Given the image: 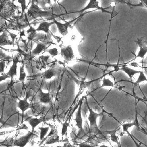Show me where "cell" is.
<instances>
[{
  "label": "cell",
  "mask_w": 147,
  "mask_h": 147,
  "mask_svg": "<svg viewBox=\"0 0 147 147\" xmlns=\"http://www.w3.org/2000/svg\"><path fill=\"white\" fill-rule=\"evenodd\" d=\"M85 102L86 103L87 108L88 109L89 111L88 120L89 124H90V127H89L90 134H96L100 135V136H104V134H102V131H101L99 129L97 123L98 118L101 117L103 115L104 112L98 113L94 111V110L91 109L90 107H89L88 102H87V98H85Z\"/></svg>",
  "instance_id": "cell-1"
},
{
  "label": "cell",
  "mask_w": 147,
  "mask_h": 147,
  "mask_svg": "<svg viewBox=\"0 0 147 147\" xmlns=\"http://www.w3.org/2000/svg\"><path fill=\"white\" fill-rule=\"evenodd\" d=\"M35 1H32V5L27 12V16L32 19H36L42 17H50L53 15L51 10H43L34 3Z\"/></svg>",
  "instance_id": "cell-2"
},
{
  "label": "cell",
  "mask_w": 147,
  "mask_h": 147,
  "mask_svg": "<svg viewBox=\"0 0 147 147\" xmlns=\"http://www.w3.org/2000/svg\"><path fill=\"white\" fill-rule=\"evenodd\" d=\"M82 103H83V98L80 100L79 107L76 114L75 118L74 119L76 123V126L79 129V132L77 134V136L78 137L80 138L83 137L86 134L83 127V119L82 116Z\"/></svg>",
  "instance_id": "cell-3"
},
{
  "label": "cell",
  "mask_w": 147,
  "mask_h": 147,
  "mask_svg": "<svg viewBox=\"0 0 147 147\" xmlns=\"http://www.w3.org/2000/svg\"><path fill=\"white\" fill-rule=\"evenodd\" d=\"M34 136L37 137L36 134L32 131H28V133L25 136L16 139L14 142V146L19 147H24L29 142L30 139L33 138Z\"/></svg>",
  "instance_id": "cell-4"
},
{
  "label": "cell",
  "mask_w": 147,
  "mask_h": 147,
  "mask_svg": "<svg viewBox=\"0 0 147 147\" xmlns=\"http://www.w3.org/2000/svg\"><path fill=\"white\" fill-rule=\"evenodd\" d=\"M121 125L122 126L123 128V134L125 132H127V134L130 136V138H131L132 140L134 141V143L136 144V147H143L140 145V144H138L137 143V142L134 140V136L130 134V132L129 131V129H130V127H132L133 126H136L139 129V127L138 122L137 120V113H136V119L134 122L131 123H123V124H121Z\"/></svg>",
  "instance_id": "cell-5"
},
{
  "label": "cell",
  "mask_w": 147,
  "mask_h": 147,
  "mask_svg": "<svg viewBox=\"0 0 147 147\" xmlns=\"http://www.w3.org/2000/svg\"><path fill=\"white\" fill-rule=\"evenodd\" d=\"M53 22L57 26L59 33L63 36H66L68 34L69 28L71 26V24L72 22L75 21L76 19H74V20H71L70 21L66 22L64 23H62L61 22L57 21V20H55L54 18H53Z\"/></svg>",
  "instance_id": "cell-6"
},
{
  "label": "cell",
  "mask_w": 147,
  "mask_h": 147,
  "mask_svg": "<svg viewBox=\"0 0 147 147\" xmlns=\"http://www.w3.org/2000/svg\"><path fill=\"white\" fill-rule=\"evenodd\" d=\"M136 43L139 45L140 48L138 53L136 55V57L133 59V60H136L137 57H140L141 59H144V56L147 53V44L146 41L143 40V38L137 39V41H136Z\"/></svg>",
  "instance_id": "cell-7"
},
{
  "label": "cell",
  "mask_w": 147,
  "mask_h": 147,
  "mask_svg": "<svg viewBox=\"0 0 147 147\" xmlns=\"http://www.w3.org/2000/svg\"><path fill=\"white\" fill-rule=\"evenodd\" d=\"M60 54L64 59L68 61H72L75 58V54L72 46L68 45L61 48Z\"/></svg>",
  "instance_id": "cell-8"
},
{
  "label": "cell",
  "mask_w": 147,
  "mask_h": 147,
  "mask_svg": "<svg viewBox=\"0 0 147 147\" xmlns=\"http://www.w3.org/2000/svg\"><path fill=\"white\" fill-rule=\"evenodd\" d=\"M91 9H98V10H100L103 13H111V12L105 10L106 9H104L102 7H100L99 5V2L98 1L96 0H90L88 4L86 5L84 9H82V10H80L79 11L77 12L78 13H83L86 10H88Z\"/></svg>",
  "instance_id": "cell-9"
},
{
  "label": "cell",
  "mask_w": 147,
  "mask_h": 147,
  "mask_svg": "<svg viewBox=\"0 0 147 147\" xmlns=\"http://www.w3.org/2000/svg\"><path fill=\"white\" fill-rule=\"evenodd\" d=\"M28 95L26 96L25 98L23 100H20L19 99V102L18 104V107L20 109V110H21L22 113V122L21 124H23L24 120V114L26 111L31 107L30 104L28 102Z\"/></svg>",
  "instance_id": "cell-10"
},
{
  "label": "cell",
  "mask_w": 147,
  "mask_h": 147,
  "mask_svg": "<svg viewBox=\"0 0 147 147\" xmlns=\"http://www.w3.org/2000/svg\"><path fill=\"white\" fill-rule=\"evenodd\" d=\"M39 99L40 102L43 104H52V98L49 92L44 93L41 89H39Z\"/></svg>",
  "instance_id": "cell-11"
},
{
  "label": "cell",
  "mask_w": 147,
  "mask_h": 147,
  "mask_svg": "<svg viewBox=\"0 0 147 147\" xmlns=\"http://www.w3.org/2000/svg\"><path fill=\"white\" fill-rule=\"evenodd\" d=\"M120 129V127H119L118 128L114 130H105L104 131L102 132V134H108V135H110V138L111 140L113 142H115V143L118 145L119 147H121V144L119 142V138H118V136H116V133L118 130Z\"/></svg>",
  "instance_id": "cell-12"
},
{
  "label": "cell",
  "mask_w": 147,
  "mask_h": 147,
  "mask_svg": "<svg viewBox=\"0 0 147 147\" xmlns=\"http://www.w3.org/2000/svg\"><path fill=\"white\" fill-rule=\"evenodd\" d=\"M12 59H13V64L11 67H10L9 72L7 73L9 77L11 78L12 79L15 76H17V64L19 62H20V61L19 60L18 58L17 57L16 55H15L14 57H13Z\"/></svg>",
  "instance_id": "cell-13"
},
{
  "label": "cell",
  "mask_w": 147,
  "mask_h": 147,
  "mask_svg": "<svg viewBox=\"0 0 147 147\" xmlns=\"http://www.w3.org/2000/svg\"><path fill=\"white\" fill-rule=\"evenodd\" d=\"M54 24L55 23L54 22H48L47 21H43L39 24L38 27L36 29V30L37 32L42 31L45 32L46 34H49V28L51 26L54 25Z\"/></svg>",
  "instance_id": "cell-14"
},
{
  "label": "cell",
  "mask_w": 147,
  "mask_h": 147,
  "mask_svg": "<svg viewBox=\"0 0 147 147\" xmlns=\"http://www.w3.org/2000/svg\"><path fill=\"white\" fill-rule=\"evenodd\" d=\"M13 45L12 41L9 39V36L7 32H4L2 35H0V46H4L6 45Z\"/></svg>",
  "instance_id": "cell-15"
},
{
  "label": "cell",
  "mask_w": 147,
  "mask_h": 147,
  "mask_svg": "<svg viewBox=\"0 0 147 147\" xmlns=\"http://www.w3.org/2000/svg\"><path fill=\"white\" fill-rule=\"evenodd\" d=\"M43 122V120H42V119H38L37 118H31L30 119H28V124L32 127V132H34L35 127Z\"/></svg>",
  "instance_id": "cell-16"
},
{
  "label": "cell",
  "mask_w": 147,
  "mask_h": 147,
  "mask_svg": "<svg viewBox=\"0 0 147 147\" xmlns=\"http://www.w3.org/2000/svg\"><path fill=\"white\" fill-rule=\"evenodd\" d=\"M119 70L123 71L127 74V75L129 76V78L131 79V80H132V77L134 75L139 73V72H140L139 71L135 70L132 69L130 68L129 67L125 66H123L122 68L120 69Z\"/></svg>",
  "instance_id": "cell-17"
},
{
  "label": "cell",
  "mask_w": 147,
  "mask_h": 147,
  "mask_svg": "<svg viewBox=\"0 0 147 147\" xmlns=\"http://www.w3.org/2000/svg\"><path fill=\"white\" fill-rule=\"evenodd\" d=\"M36 47L32 52V55H38L41 53L46 48V45L42 43L36 42Z\"/></svg>",
  "instance_id": "cell-18"
},
{
  "label": "cell",
  "mask_w": 147,
  "mask_h": 147,
  "mask_svg": "<svg viewBox=\"0 0 147 147\" xmlns=\"http://www.w3.org/2000/svg\"><path fill=\"white\" fill-rule=\"evenodd\" d=\"M36 32V30H35V28L30 26V28L27 31V34H28V36L27 37L28 40V44L29 43V42H32V40L34 38V37H36L37 34Z\"/></svg>",
  "instance_id": "cell-19"
},
{
  "label": "cell",
  "mask_w": 147,
  "mask_h": 147,
  "mask_svg": "<svg viewBox=\"0 0 147 147\" xmlns=\"http://www.w3.org/2000/svg\"><path fill=\"white\" fill-rule=\"evenodd\" d=\"M57 71L55 69L50 68L47 70L44 74V77L46 80H49L57 75Z\"/></svg>",
  "instance_id": "cell-20"
},
{
  "label": "cell",
  "mask_w": 147,
  "mask_h": 147,
  "mask_svg": "<svg viewBox=\"0 0 147 147\" xmlns=\"http://www.w3.org/2000/svg\"><path fill=\"white\" fill-rule=\"evenodd\" d=\"M70 123V120H66L65 122L62 124V129H61V136H64L67 134L68 129Z\"/></svg>",
  "instance_id": "cell-21"
},
{
  "label": "cell",
  "mask_w": 147,
  "mask_h": 147,
  "mask_svg": "<svg viewBox=\"0 0 147 147\" xmlns=\"http://www.w3.org/2000/svg\"><path fill=\"white\" fill-rule=\"evenodd\" d=\"M105 86H109V87H115L114 86L113 82H111L109 79H107L104 78L102 80V84L99 88H101Z\"/></svg>",
  "instance_id": "cell-22"
},
{
  "label": "cell",
  "mask_w": 147,
  "mask_h": 147,
  "mask_svg": "<svg viewBox=\"0 0 147 147\" xmlns=\"http://www.w3.org/2000/svg\"><path fill=\"white\" fill-rule=\"evenodd\" d=\"M47 139L48 140H46L45 142V145H48V144H54L55 143L59 142V136H52L48 137Z\"/></svg>",
  "instance_id": "cell-23"
},
{
  "label": "cell",
  "mask_w": 147,
  "mask_h": 147,
  "mask_svg": "<svg viewBox=\"0 0 147 147\" xmlns=\"http://www.w3.org/2000/svg\"><path fill=\"white\" fill-rule=\"evenodd\" d=\"M39 129L40 130V140L42 141L45 138V136H46L47 133L48 132L49 130V127H39Z\"/></svg>",
  "instance_id": "cell-24"
},
{
  "label": "cell",
  "mask_w": 147,
  "mask_h": 147,
  "mask_svg": "<svg viewBox=\"0 0 147 147\" xmlns=\"http://www.w3.org/2000/svg\"><path fill=\"white\" fill-rule=\"evenodd\" d=\"M147 78L146 77L145 74L143 71H140L139 72V76L138 78L137 79L136 82L133 83L134 85H138V84H140L142 82L144 81H147Z\"/></svg>",
  "instance_id": "cell-25"
},
{
  "label": "cell",
  "mask_w": 147,
  "mask_h": 147,
  "mask_svg": "<svg viewBox=\"0 0 147 147\" xmlns=\"http://www.w3.org/2000/svg\"><path fill=\"white\" fill-rule=\"evenodd\" d=\"M24 65L23 64V65L21 66L20 68V75H19V80L20 82H21L23 84L24 82L26 77V74L24 71Z\"/></svg>",
  "instance_id": "cell-26"
},
{
  "label": "cell",
  "mask_w": 147,
  "mask_h": 147,
  "mask_svg": "<svg viewBox=\"0 0 147 147\" xmlns=\"http://www.w3.org/2000/svg\"><path fill=\"white\" fill-rule=\"evenodd\" d=\"M46 52L49 53V54H50V55H52L53 57H55L59 54V51H58V49L57 48L50 49L46 51Z\"/></svg>",
  "instance_id": "cell-27"
},
{
  "label": "cell",
  "mask_w": 147,
  "mask_h": 147,
  "mask_svg": "<svg viewBox=\"0 0 147 147\" xmlns=\"http://www.w3.org/2000/svg\"><path fill=\"white\" fill-rule=\"evenodd\" d=\"M18 2H19V3L21 4V7H22V14L21 15L24 16V13H25V10L27 9V7L26 4V1L25 0H19Z\"/></svg>",
  "instance_id": "cell-28"
},
{
  "label": "cell",
  "mask_w": 147,
  "mask_h": 147,
  "mask_svg": "<svg viewBox=\"0 0 147 147\" xmlns=\"http://www.w3.org/2000/svg\"><path fill=\"white\" fill-rule=\"evenodd\" d=\"M39 3H38L40 5L42 8L44 9V10H47V8H46V5L47 3H49L51 5L50 1H38Z\"/></svg>",
  "instance_id": "cell-29"
},
{
  "label": "cell",
  "mask_w": 147,
  "mask_h": 147,
  "mask_svg": "<svg viewBox=\"0 0 147 147\" xmlns=\"http://www.w3.org/2000/svg\"><path fill=\"white\" fill-rule=\"evenodd\" d=\"M11 59V57L9 56L6 55L5 54H4L2 52L1 50H0V59L2 60V61L3 60H9Z\"/></svg>",
  "instance_id": "cell-30"
},
{
  "label": "cell",
  "mask_w": 147,
  "mask_h": 147,
  "mask_svg": "<svg viewBox=\"0 0 147 147\" xmlns=\"http://www.w3.org/2000/svg\"><path fill=\"white\" fill-rule=\"evenodd\" d=\"M78 147H98L92 145L90 144L87 143H85V142H82V143H80L79 144H78Z\"/></svg>",
  "instance_id": "cell-31"
},
{
  "label": "cell",
  "mask_w": 147,
  "mask_h": 147,
  "mask_svg": "<svg viewBox=\"0 0 147 147\" xmlns=\"http://www.w3.org/2000/svg\"><path fill=\"white\" fill-rule=\"evenodd\" d=\"M5 67V60L0 61V73H3Z\"/></svg>",
  "instance_id": "cell-32"
},
{
  "label": "cell",
  "mask_w": 147,
  "mask_h": 147,
  "mask_svg": "<svg viewBox=\"0 0 147 147\" xmlns=\"http://www.w3.org/2000/svg\"><path fill=\"white\" fill-rule=\"evenodd\" d=\"M9 78V76L7 73L3 74L2 76H0V82H1L3 80H5L6 79Z\"/></svg>",
  "instance_id": "cell-33"
},
{
  "label": "cell",
  "mask_w": 147,
  "mask_h": 147,
  "mask_svg": "<svg viewBox=\"0 0 147 147\" xmlns=\"http://www.w3.org/2000/svg\"><path fill=\"white\" fill-rule=\"evenodd\" d=\"M7 32H9V31H7ZM9 34H10V36L11 37L12 39V43H13V44H14V39L16 38V37L17 36V35H16V34H11V32H9Z\"/></svg>",
  "instance_id": "cell-34"
},
{
  "label": "cell",
  "mask_w": 147,
  "mask_h": 147,
  "mask_svg": "<svg viewBox=\"0 0 147 147\" xmlns=\"http://www.w3.org/2000/svg\"><path fill=\"white\" fill-rule=\"evenodd\" d=\"M0 123L2 124L3 126L6 124V123L3 120V115L2 116V117H1V118H0Z\"/></svg>",
  "instance_id": "cell-35"
},
{
  "label": "cell",
  "mask_w": 147,
  "mask_h": 147,
  "mask_svg": "<svg viewBox=\"0 0 147 147\" xmlns=\"http://www.w3.org/2000/svg\"><path fill=\"white\" fill-rule=\"evenodd\" d=\"M100 147H109L108 146L105 145H104V144H103V145H101L100 146H99Z\"/></svg>",
  "instance_id": "cell-36"
},
{
  "label": "cell",
  "mask_w": 147,
  "mask_h": 147,
  "mask_svg": "<svg viewBox=\"0 0 147 147\" xmlns=\"http://www.w3.org/2000/svg\"><path fill=\"white\" fill-rule=\"evenodd\" d=\"M45 147V146H40V147Z\"/></svg>",
  "instance_id": "cell-37"
}]
</instances>
